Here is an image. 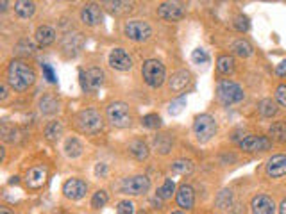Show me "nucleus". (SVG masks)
Segmentation results:
<instances>
[{
    "label": "nucleus",
    "mask_w": 286,
    "mask_h": 214,
    "mask_svg": "<svg viewBox=\"0 0 286 214\" xmlns=\"http://www.w3.org/2000/svg\"><path fill=\"white\" fill-rule=\"evenodd\" d=\"M124 34L133 41H147L150 40L152 36V29L147 22H143V20H131L124 25Z\"/></svg>",
    "instance_id": "6e6552de"
},
{
    "label": "nucleus",
    "mask_w": 286,
    "mask_h": 214,
    "mask_svg": "<svg viewBox=\"0 0 286 214\" xmlns=\"http://www.w3.org/2000/svg\"><path fill=\"white\" fill-rule=\"evenodd\" d=\"M136 214H147V213H145V211H140V213H136Z\"/></svg>",
    "instance_id": "6e6d98bb"
},
{
    "label": "nucleus",
    "mask_w": 286,
    "mask_h": 214,
    "mask_svg": "<svg viewBox=\"0 0 286 214\" xmlns=\"http://www.w3.org/2000/svg\"><path fill=\"white\" fill-rule=\"evenodd\" d=\"M109 66L118 71H127L133 68V59L124 49H113L109 52Z\"/></svg>",
    "instance_id": "4468645a"
},
{
    "label": "nucleus",
    "mask_w": 286,
    "mask_h": 214,
    "mask_svg": "<svg viewBox=\"0 0 286 214\" xmlns=\"http://www.w3.org/2000/svg\"><path fill=\"white\" fill-rule=\"evenodd\" d=\"M193 132L199 143L210 141L216 134V121L211 114H199L193 121Z\"/></svg>",
    "instance_id": "39448f33"
},
{
    "label": "nucleus",
    "mask_w": 286,
    "mask_h": 214,
    "mask_svg": "<svg viewBox=\"0 0 286 214\" xmlns=\"http://www.w3.org/2000/svg\"><path fill=\"white\" fill-rule=\"evenodd\" d=\"M16 129H9L7 125H2V138H4V141H9V143H14V139H16Z\"/></svg>",
    "instance_id": "c03bdc74"
},
{
    "label": "nucleus",
    "mask_w": 286,
    "mask_h": 214,
    "mask_svg": "<svg viewBox=\"0 0 286 214\" xmlns=\"http://www.w3.org/2000/svg\"><path fill=\"white\" fill-rule=\"evenodd\" d=\"M216 207L222 211L225 209H231L232 204H234V198H232V193L229 191V189H223V191L218 193V196H216Z\"/></svg>",
    "instance_id": "2f4dec72"
},
{
    "label": "nucleus",
    "mask_w": 286,
    "mask_h": 214,
    "mask_svg": "<svg viewBox=\"0 0 286 214\" xmlns=\"http://www.w3.org/2000/svg\"><path fill=\"white\" fill-rule=\"evenodd\" d=\"M276 73H277V75H285V73H286V61H283L281 64L276 68Z\"/></svg>",
    "instance_id": "de8ad7c7"
},
{
    "label": "nucleus",
    "mask_w": 286,
    "mask_h": 214,
    "mask_svg": "<svg viewBox=\"0 0 286 214\" xmlns=\"http://www.w3.org/2000/svg\"><path fill=\"white\" fill-rule=\"evenodd\" d=\"M172 214H184V213H181V211H175V213H172Z\"/></svg>",
    "instance_id": "5fc2aeb1"
},
{
    "label": "nucleus",
    "mask_w": 286,
    "mask_h": 214,
    "mask_svg": "<svg viewBox=\"0 0 286 214\" xmlns=\"http://www.w3.org/2000/svg\"><path fill=\"white\" fill-rule=\"evenodd\" d=\"M192 59H193V62H195V64H208V62H210V55H208V52H206L204 49L193 50Z\"/></svg>",
    "instance_id": "58836bf2"
},
{
    "label": "nucleus",
    "mask_w": 286,
    "mask_h": 214,
    "mask_svg": "<svg viewBox=\"0 0 286 214\" xmlns=\"http://www.w3.org/2000/svg\"><path fill=\"white\" fill-rule=\"evenodd\" d=\"M190 82H192V73L188 70H179L170 77L168 88L172 93H181L183 89H186V86L190 84Z\"/></svg>",
    "instance_id": "a211bd4d"
},
{
    "label": "nucleus",
    "mask_w": 286,
    "mask_h": 214,
    "mask_svg": "<svg viewBox=\"0 0 286 214\" xmlns=\"http://www.w3.org/2000/svg\"><path fill=\"white\" fill-rule=\"evenodd\" d=\"M172 145H174V139L170 138L168 134H161V136L154 138V147H156L157 152L163 154V156H166V154L172 150Z\"/></svg>",
    "instance_id": "c85d7f7f"
},
{
    "label": "nucleus",
    "mask_w": 286,
    "mask_h": 214,
    "mask_svg": "<svg viewBox=\"0 0 286 214\" xmlns=\"http://www.w3.org/2000/svg\"><path fill=\"white\" fill-rule=\"evenodd\" d=\"M142 125L147 129H159L161 127V118L157 114H147L142 118Z\"/></svg>",
    "instance_id": "4c0bfd02"
},
{
    "label": "nucleus",
    "mask_w": 286,
    "mask_h": 214,
    "mask_svg": "<svg viewBox=\"0 0 286 214\" xmlns=\"http://www.w3.org/2000/svg\"><path fill=\"white\" fill-rule=\"evenodd\" d=\"M184 106H186V98H184V97H179L177 100H174V102L170 104V107H168L170 114H172V116H177L179 112L183 111Z\"/></svg>",
    "instance_id": "a19ab883"
},
{
    "label": "nucleus",
    "mask_w": 286,
    "mask_h": 214,
    "mask_svg": "<svg viewBox=\"0 0 286 214\" xmlns=\"http://www.w3.org/2000/svg\"><path fill=\"white\" fill-rule=\"evenodd\" d=\"M36 41L40 47H49L56 41V31H54L50 25H41L38 27V31H36Z\"/></svg>",
    "instance_id": "4be33fe9"
},
{
    "label": "nucleus",
    "mask_w": 286,
    "mask_h": 214,
    "mask_svg": "<svg viewBox=\"0 0 286 214\" xmlns=\"http://www.w3.org/2000/svg\"><path fill=\"white\" fill-rule=\"evenodd\" d=\"M82 150H84V148H82V143L77 138H70L65 143V154H67L68 157H72V159L79 157L80 154H82Z\"/></svg>",
    "instance_id": "cd10ccee"
},
{
    "label": "nucleus",
    "mask_w": 286,
    "mask_h": 214,
    "mask_svg": "<svg viewBox=\"0 0 286 214\" xmlns=\"http://www.w3.org/2000/svg\"><path fill=\"white\" fill-rule=\"evenodd\" d=\"M231 50L236 54L238 57H249L250 54H252V45H250L247 40H238L232 43Z\"/></svg>",
    "instance_id": "c756f323"
},
{
    "label": "nucleus",
    "mask_w": 286,
    "mask_h": 214,
    "mask_svg": "<svg viewBox=\"0 0 286 214\" xmlns=\"http://www.w3.org/2000/svg\"><path fill=\"white\" fill-rule=\"evenodd\" d=\"M107 120L116 129H127L133 125V112L124 102H111L106 109Z\"/></svg>",
    "instance_id": "f03ea898"
},
{
    "label": "nucleus",
    "mask_w": 286,
    "mask_h": 214,
    "mask_svg": "<svg viewBox=\"0 0 286 214\" xmlns=\"http://www.w3.org/2000/svg\"><path fill=\"white\" fill-rule=\"evenodd\" d=\"M0 91H2V95H0V98H2V100H5V98H7V86H5V84H2V86H0Z\"/></svg>",
    "instance_id": "09e8293b"
},
{
    "label": "nucleus",
    "mask_w": 286,
    "mask_h": 214,
    "mask_svg": "<svg viewBox=\"0 0 286 214\" xmlns=\"http://www.w3.org/2000/svg\"><path fill=\"white\" fill-rule=\"evenodd\" d=\"M249 27H250V22L245 14H240V16L234 18V29H236L238 32H247Z\"/></svg>",
    "instance_id": "ea45409f"
},
{
    "label": "nucleus",
    "mask_w": 286,
    "mask_h": 214,
    "mask_svg": "<svg viewBox=\"0 0 286 214\" xmlns=\"http://www.w3.org/2000/svg\"><path fill=\"white\" fill-rule=\"evenodd\" d=\"M116 214H134V204L131 200H122L116 205Z\"/></svg>",
    "instance_id": "79ce46f5"
},
{
    "label": "nucleus",
    "mask_w": 286,
    "mask_h": 214,
    "mask_svg": "<svg viewBox=\"0 0 286 214\" xmlns=\"http://www.w3.org/2000/svg\"><path fill=\"white\" fill-rule=\"evenodd\" d=\"M107 200H109L107 191H104V189H98V191L93 195V198H91V207H95V209H100V207H104V205L107 204Z\"/></svg>",
    "instance_id": "e433bc0d"
},
{
    "label": "nucleus",
    "mask_w": 286,
    "mask_h": 214,
    "mask_svg": "<svg viewBox=\"0 0 286 214\" xmlns=\"http://www.w3.org/2000/svg\"><path fill=\"white\" fill-rule=\"evenodd\" d=\"M104 7H107V11L113 14H125L133 11L134 4L133 2H120V0H116V2H104Z\"/></svg>",
    "instance_id": "b1692460"
},
{
    "label": "nucleus",
    "mask_w": 286,
    "mask_h": 214,
    "mask_svg": "<svg viewBox=\"0 0 286 214\" xmlns=\"http://www.w3.org/2000/svg\"><path fill=\"white\" fill-rule=\"evenodd\" d=\"M0 5H2V7H0V9H2V11H5V9H7V2H2V4H0Z\"/></svg>",
    "instance_id": "864d4df0"
},
{
    "label": "nucleus",
    "mask_w": 286,
    "mask_h": 214,
    "mask_svg": "<svg viewBox=\"0 0 286 214\" xmlns=\"http://www.w3.org/2000/svg\"><path fill=\"white\" fill-rule=\"evenodd\" d=\"M47 178H49V168H47L45 164H36L27 171L25 184L29 189L38 191V189H41V187L45 186Z\"/></svg>",
    "instance_id": "1a4fd4ad"
},
{
    "label": "nucleus",
    "mask_w": 286,
    "mask_h": 214,
    "mask_svg": "<svg viewBox=\"0 0 286 214\" xmlns=\"http://www.w3.org/2000/svg\"><path fill=\"white\" fill-rule=\"evenodd\" d=\"M106 171H107V166L104 164V162H98V164L95 166V175H97V177H100V175H106Z\"/></svg>",
    "instance_id": "49530a36"
},
{
    "label": "nucleus",
    "mask_w": 286,
    "mask_h": 214,
    "mask_svg": "<svg viewBox=\"0 0 286 214\" xmlns=\"http://www.w3.org/2000/svg\"><path fill=\"white\" fill-rule=\"evenodd\" d=\"M276 98H277V102L281 104V106L286 107V86H279V88L276 89Z\"/></svg>",
    "instance_id": "a18cd8bd"
},
{
    "label": "nucleus",
    "mask_w": 286,
    "mask_h": 214,
    "mask_svg": "<svg viewBox=\"0 0 286 214\" xmlns=\"http://www.w3.org/2000/svg\"><path fill=\"white\" fill-rule=\"evenodd\" d=\"M129 154L136 160H147L150 156V150H148L147 143H143L142 139H134L129 143Z\"/></svg>",
    "instance_id": "412c9836"
},
{
    "label": "nucleus",
    "mask_w": 286,
    "mask_h": 214,
    "mask_svg": "<svg viewBox=\"0 0 286 214\" xmlns=\"http://www.w3.org/2000/svg\"><path fill=\"white\" fill-rule=\"evenodd\" d=\"M216 97L218 100L223 104V106H231V104H238L243 100V89L236 84V82H232V80H222L216 88Z\"/></svg>",
    "instance_id": "423d86ee"
},
{
    "label": "nucleus",
    "mask_w": 286,
    "mask_h": 214,
    "mask_svg": "<svg viewBox=\"0 0 286 214\" xmlns=\"http://www.w3.org/2000/svg\"><path fill=\"white\" fill-rule=\"evenodd\" d=\"M267 175L272 178H279L286 175V156L279 154V156L270 157L267 162Z\"/></svg>",
    "instance_id": "6ab92c4d"
},
{
    "label": "nucleus",
    "mask_w": 286,
    "mask_h": 214,
    "mask_svg": "<svg viewBox=\"0 0 286 214\" xmlns=\"http://www.w3.org/2000/svg\"><path fill=\"white\" fill-rule=\"evenodd\" d=\"M86 193H88V184L80 178H68L63 186V195L68 200H80L86 196Z\"/></svg>",
    "instance_id": "9b49d317"
},
{
    "label": "nucleus",
    "mask_w": 286,
    "mask_h": 214,
    "mask_svg": "<svg viewBox=\"0 0 286 214\" xmlns=\"http://www.w3.org/2000/svg\"><path fill=\"white\" fill-rule=\"evenodd\" d=\"M279 214H286V198L281 202V205H279Z\"/></svg>",
    "instance_id": "8fccbe9b"
},
{
    "label": "nucleus",
    "mask_w": 286,
    "mask_h": 214,
    "mask_svg": "<svg viewBox=\"0 0 286 214\" xmlns=\"http://www.w3.org/2000/svg\"><path fill=\"white\" fill-rule=\"evenodd\" d=\"M82 45H84V38L80 32H68L63 38V52L67 57H75L82 49Z\"/></svg>",
    "instance_id": "f8f14e48"
},
{
    "label": "nucleus",
    "mask_w": 286,
    "mask_h": 214,
    "mask_svg": "<svg viewBox=\"0 0 286 214\" xmlns=\"http://www.w3.org/2000/svg\"><path fill=\"white\" fill-rule=\"evenodd\" d=\"M63 136V125L61 121H50L45 127V138L49 139L50 143H56Z\"/></svg>",
    "instance_id": "bb28decb"
},
{
    "label": "nucleus",
    "mask_w": 286,
    "mask_h": 214,
    "mask_svg": "<svg viewBox=\"0 0 286 214\" xmlns=\"http://www.w3.org/2000/svg\"><path fill=\"white\" fill-rule=\"evenodd\" d=\"M9 184H18V177H13L11 180H9Z\"/></svg>",
    "instance_id": "603ef678"
},
{
    "label": "nucleus",
    "mask_w": 286,
    "mask_h": 214,
    "mask_svg": "<svg viewBox=\"0 0 286 214\" xmlns=\"http://www.w3.org/2000/svg\"><path fill=\"white\" fill-rule=\"evenodd\" d=\"M14 52L18 54V55H23V57H29V55H34L36 54V47L32 41L29 40H22L18 41L16 47H14Z\"/></svg>",
    "instance_id": "473e14b6"
},
{
    "label": "nucleus",
    "mask_w": 286,
    "mask_h": 214,
    "mask_svg": "<svg viewBox=\"0 0 286 214\" xmlns=\"http://www.w3.org/2000/svg\"><path fill=\"white\" fill-rule=\"evenodd\" d=\"M14 11L20 18H31L36 11V4L29 2V0H20V2L14 4Z\"/></svg>",
    "instance_id": "a878e982"
},
{
    "label": "nucleus",
    "mask_w": 286,
    "mask_h": 214,
    "mask_svg": "<svg viewBox=\"0 0 286 214\" xmlns=\"http://www.w3.org/2000/svg\"><path fill=\"white\" fill-rule=\"evenodd\" d=\"M41 70H43L45 79L49 80L50 84H54V82H58V75H56V71H54V68L50 66L49 62H43V64H41Z\"/></svg>",
    "instance_id": "37998d69"
},
{
    "label": "nucleus",
    "mask_w": 286,
    "mask_h": 214,
    "mask_svg": "<svg viewBox=\"0 0 286 214\" xmlns=\"http://www.w3.org/2000/svg\"><path fill=\"white\" fill-rule=\"evenodd\" d=\"M268 136H270V139H274V141H286V125L283 123V121H277V123H274L270 129H268Z\"/></svg>",
    "instance_id": "7c9ffc66"
},
{
    "label": "nucleus",
    "mask_w": 286,
    "mask_h": 214,
    "mask_svg": "<svg viewBox=\"0 0 286 214\" xmlns=\"http://www.w3.org/2000/svg\"><path fill=\"white\" fill-rule=\"evenodd\" d=\"M259 112H261V116H265V118H272L277 112V102L272 100V98L261 100V104H259Z\"/></svg>",
    "instance_id": "72a5a7b5"
},
{
    "label": "nucleus",
    "mask_w": 286,
    "mask_h": 214,
    "mask_svg": "<svg viewBox=\"0 0 286 214\" xmlns=\"http://www.w3.org/2000/svg\"><path fill=\"white\" fill-rule=\"evenodd\" d=\"M58 109H59V102L52 97V95H45V97L40 100L41 114H45V116L56 114V112H58Z\"/></svg>",
    "instance_id": "5701e85b"
},
{
    "label": "nucleus",
    "mask_w": 286,
    "mask_h": 214,
    "mask_svg": "<svg viewBox=\"0 0 286 214\" xmlns=\"http://www.w3.org/2000/svg\"><path fill=\"white\" fill-rule=\"evenodd\" d=\"M142 75L150 88H159L165 82L166 71L161 61H157V59H147V61L143 62Z\"/></svg>",
    "instance_id": "20e7f679"
},
{
    "label": "nucleus",
    "mask_w": 286,
    "mask_h": 214,
    "mask_svg": "<svg viewBox=\"0 0 286 214\" xmlns=\"http://www.w3.org/2000/svg\"><path fill=\"white\" fill-rule=\"evenodd\" d=\"M75 123L79 127V130H82L86 134H97L104 127L102 116L95 109H82L80 112H77Z\"/></svg>",
    "instance_id": "7ed1b4c3"
},
{
    "label": "nucleus",
    "mask_w": 286,
    "mask_h": 214,
    "mask_svg": "<svg viewBox=\"0 0 286 214\" xmlns=\"http://www.w3.org/2000/svg\"><path fill=\"white\" fill-rule=\"evenodd\" d=\"M175 191V184L172 178H166L165 184L157 189V196H159L161 200H168V198H172V195H174Z\"/></svg>",
    "instance_id": "c9c22d12"
},
{
    "label": "nucleus",
    "mask_w": 286,
    "mask_h": 214,
    "mask_svg": "<svg viewBox=\"0 0 286 214\" xmlns=\"http://www.w3.org/2000/svg\"><path fill=\"white\" fill-rule=\"evenodd\" d=\"M120 189H122V193H125V195H133V196L145 195V193L150 189V178H148L147 175L127 177L122 180Z\"/></svg>",
    "instance_id": "0eeeda50"
},
{
    "label": "nucleus",
    "mask_w": 286,
    "mask_h": 214,
    "mask_svg": "<svg viewBox=\"0 0 286 214\" xmlns=\"http://www.w3.org/2000/svg\"><path fill=\"white\" fill-rule=\"evenodd\" d=\"M102 18H104L102 9L97 4H86L84 7L80 9V20H82L84 25L95 27L102 22Z\"/></svg>",
    "instance_id": "dca6fc26"
},
{
    "label": "nucleus",
    "mask_w": 286,
    "mask_h": 214,
    "mask_svg": "<svg viewBox=\"0 0 286 214\" xmlns=\"http://www.w3.org/2000/svg\"><path fill=\"white\" fill-rule=\"evenodd\" d=\"M270 139L263 136H247L240 141V148L243 152H265L270 148Z\"/></svg>",
    "instance_id": "2eb2a0df"
},
{
    "label": "nucleus",
    "mask_w": 286,
    "mask_h": 214,
    "mask_svg": "<svg viewBox=\"0 0 286 214\" xmlns=\"http://www.w3.org/2000/svg\"><path fill=\"white\" fill-rule=\"evenodd\" d=\"M216 70L220 73H232L234 71V59L231 55H220L216 59Z\"/></svg>",
    "instance_id": "f704fd0d"
},
{
    "label": "nucleus",
    "mask_w": 286,
    "mask_h": 214,
    "mask_svg": "<svg viewBox=\"0 0 286 214\" xmlns=\"http://www.w3.org/2000/svg\"><path fill=\"white\" fill-rule=\"evenodd\" d=\"M5 75H7L9 86H11L14 91H25V89H29L36 82L34 68L29 66V64L23 61H18V59L9 62Z\"/></svg>",
    "instance_id": "f257e3e1"
},
{
    "label": "nucleus",
    "mask_w": 286,
    "mask_h": 214,
    "mask_svg": "<svg viewBox=\"0 0 286 214\" xmlns=\"http://www.w3.org/2000/svg\"><path fill=\"white\" fill-rule=\"evenodd\" d=\"M104 84V71L100 68H89L88 71H80V86L88 93H95Z\"/></svg>",
    "instance_id": "9d476101"
},
{
    "label": "nucleus",
    "mask_w": 286,
    "mask_h": 214,
    "mask_svg": "<svg viewBox=\"0 0 286 214\" xmlns=\"http://www.w3.org/2000/svg\"><path fill=\"white\" fill-rule=\"evenodd\" d=\"M172 173L175 175H192L193 173V162L190 159H177L170 166Z\"/></svg>",
    "instance_id": "393cba45"
},
{
    "label": "nucleus",
    "mask_w": 286,
    "mask_h": 214,
    "mask_svg": "<svg viewBox=\"0 0 286 214\" xmlns=\"http://www.w3.org/2000/svg\"><path fill=\"white\" fill-rule=\"evenodd\" d=\"M0 214H13V211L9 207H0Z\"/></svg>",
    "instance_id": "3c124183"
},
{
    "label": "nucleus",
    "mask_w": 286,
    "mask_h": 214,
    "mask_svg": "<svg viewBox=\"0 0 286 214\" xmlns=\"http://www.w3.org/2000/svg\"><path fill=\"white\" fill-rule=\"evenodd\" d=\"M177 204L181 209H192L193 204H195V191H193L192 186H188V184H183V186H179L177 189Z\"/></svg>",
    "instance_id": "aec40b11"
},
{
    "label": "nucleus",
    "mask_w": 286,
    "mask_h": 214,
    "mask_svg": "<svg viewBox=\"0 0 286 214\" xmlns=\"http://www.w3.org/2000/svg\"><path fill=\"white\" fill-rule=\"evenodd\" d=\"M250 211H252V214H274L276 213V204L270 196L258 195L250 202Z\"/></svg>",
    "instance_id": "f3484780"
},
{
    "label": "nucleus",
    "mask_w": 286,
    "mask_h": 214,
    "mask_svg": "<svg viewBox=\"0 0 286 214\" xmlns=\"http://www.w3.org/2000/svg\"><path fill=\"white\" fill-rule=\"evenodd\" d=\"M157 14L166 22H179L184 16V7L179 2H165L157 7Z\"/></svg>",
    "instance_id": "ddd939ff"
}]
</instances>
